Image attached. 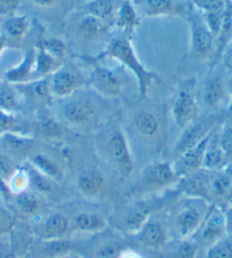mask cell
<instances>
[{
  "label": "cell",
  "instance_id": "21",
  "mask_svg": "<svg viewBox=\"0 0 232 258\" xmlns=\"http://www.w3.org/2000/svg\"><path fill=\"white\" fill-rule=\"evenodd\" d=\"M141 243L150 249H162L169 242L167 232L161 223L149 221L138 232Z\"/></svg>",
  "mask_w": 232,
  "mask_h": 258
},
{
  "label": "cell",
  "instance_id": "48",
  "mask_svg": "<svg viewBox=\"0 0 232 258\" xmlns=\"http://www.w3.org/2000/svg\"><path fill=\"white\" fill-rule=\"evenodd\" d=\"M123 250L119 244H106L97 253V258H119Z\"/></svg>",
  "mask_w": 232,
  "mask_h": 258
},
{
  "label": "cell",
  "instance_id": "14",
  "mask_svg": "<svg viewBox=\"0 0 232 258\" xmlns=\"http://www.w3.org/2000/svg\"><path fill=\"white\" fill-rule=\"evenodd\" d=\"M226 96V85L220 75H210L206 78L201 89V98L207 109L212 111L218 110L224 104Z\"/></svg>",
  "mask_w": 232,
  "mask_h": 258
},
{
  "label": "cell",
  "instance_id": "13",
  "mask_svg": "<svg viewBox=\"0 0 232 258\" xmlns=\"http://www.w3.org/2000/svg\"><path fill=\"white\" fill-rule=\"evenodd\" d=\"M132 126L135 131L146 140L157 139L163 131V123L160 115L149 109H140L136 111L132 117Z\"/></svg>",
  "mask_w": 232,
  "mask_h": 258
},
{
  "label": "cell",
  "instance_id": "34",
  "mask_svg": "<svg viewBox=\"0 0 232 258\" xmlns=\"http://www.w3.org/2000/svg\"><path fill=\"white\" fill-rule=\"evenodd\" d=\"M232 185V175L226 169H222L215 177L210 179V192L212 197L217 199H226Z\"/></svg>",
  "mask_w": 232,
  "mask_h": 258
},
{
  "label": "cell",
  "instance_id": "20",
  "mask_svg": "<svg viewBox=\"0 0 232 258\" xmlns=\"http://www.w3.org/2000/svg\"><path fill=\"white\" fill-rule=\"evenodd\" d=\"M30 163H31V167L34 170L46 176L47 178L53 180V182H59L64 177V170L62 166L59 165L57 160L51 158L49 154L42 152L33 153L30 157Z\"/></svg>",
  "mask_w": 232,
  "mask_h": 258
},
{
  "label": "cell",
  "instance_id": "36",
  "mask_svg": "<svg viewBox=\"0 0 232 258\" xmlns=\"http://www.w3.org/2000/svg\"><path fill=\"white\" fill-rule=\"evenodd\" d=\"M232 236V235H231ZM206 258H232V238H224L210 244Z\"/></svg>",
  "mask_w": 232,
  "mask_h": 258
},
{
  "label": "cell",
  "instance_id": "12",
  "mask_svg": "<svg viewBox=\"0 0 232 258\" xmlns=\"http://www.w3.org/2000/svg\"><path fill=\"white\" fill-rule=\"evenodd\" d=\"M200 238L206 244H213L226 236L224 212L216 206L209 207L208 213L200 227Z\"/></svg>",
  "mask_w": 232,
  "mask_h": 258
},
{
  "label": "cell",
  "instance_id": "17",
  "mask_svg": "<svg viewBox=\"0 0 232 258\" xmlns=\"http://www.w3.org/2000/svg\"><path fill=\"white\" fill-rule=\"evenodd\" d=\"M36 49H29L17 66L5 72L6 81L13 85H24L33 80Z\"/></svg>",
  "mask_w": 232,
  "mask_h": 258
},
{
  "label": "cell",
  "instance_id": "43",
  "mask_svg": "<svg viewBox=\"0 0 232 258\" xmlns=\"http://www.w3.org/2000/svg\"><path fill=\"white\" fill-rule=\"evenodd\" d=\"M0 133L6 134V133H19L24 134L21 132V122L16 118L15 113H7L0 110Z\"/></svg>",
  "mask_w": 232,
  "mask_h": 258
},
{
  "label": "cell",
  "instance_id": "53",
  "mask_svg": "<svg viewBox=\"0 0 232 258\" xmlns=\"http://www.w3.org/2000/svg\"><path fill=\"white\" fill-rule=\"evenodd\" d=\"M10 47H12L11 40L4 36V34H0V57H2L4 51L10 48Z\"/></svg>",
  "mask_w": 232,
  "mask_h": 258
},
{
  "label": "cell",
  "instance_id": "51",
  "mask_svg": "<svg viewBox=\"0 0 232 258\" xmlns=\"http://www.w3.org/2000/svg\"><path fill=\"white\" fill-rule=\"evenodd\" d=\"M224 218H225L226 234L232 235V205H230L224 212Z\"/></svg>",
  "mask_w": 232,
  "mask_h": 258
},
{
  "label": "cell",
  "instance_id": "55",
  "mask_svg": "<svg viewBox=\"0 0 232 258\" xmlns=\"http://www.w3.org/2000/svg\"><path fill=\"white\" fill-rule=\"evenodd\" d=\"M57 258H82V257L79 256V255H76V253L71 251V252H68V253H65V255H63V256H59Z\"/></svg>",
  "mask_w": 232,
  "mask_h": 258
},
{
  "label": "cell",
  "instance_id": "10",
  "mask_svg": "<svg viewBox=\"0 0 232 258\" xmlns=\"http://www.w3.org/2000/svg\"><path fill=\"white\" fill-rule=\"evenodd\" d=\"M210 179L209 171L199 169L179 179V191L195 200L209 202L213 198L210 192Z\"/></svg>",
  "mask_w": 232,
  "mask_h": 258
},
{
  "label": "cell",
  "instance_id": "4",
  "mask_svg": "<svg viewBox=\"0 0 232 258\" xmlns=\"http://www.w3.org/2000/svg\"><path fill=\"white\" fill-rule=\"evenodd\" d=\"M171 113L180 128H186L197 118L198 104L196 97V80L187 79L179 86L171 104Z\"/></svg>",
  "mask_w": 232,
  "mask_h": 258
},
{
  "label": "cell",
  "instance_id": "19",
  "mask_svg": "<svg viewBox=\"0 0 232 258\" xmlns=\"http://www.w3.org/2000/svg\"><path fill=\"white\" fill-rule=\"evenodd\" d=\"M2 141L7 151L16 158H30L34 153L36 143L25 134L6 133L2 135Z\"/></svg>",
  "mask_w": 232,
  "mask_h": 258
},
{
  "label": "cell",
  "instance_id": "3",
  "mask_svg": "<svg viewBox=\"0 0 232 258\" xmlns=\"http://www.w3.org/2000/svg\"><path fill=\"white\" fill-rule=\"evenodd\" d=\"M64 101L61 114L68 126L75 129H87L92 127L99 119V107L91 98L75 97L74 94Z\"/></svg>",
  "mask_w": 232,
  "mask_h": 258
},
{
  "label": "cell",
  "instance_id": "11",
  "mask_svg": "<svg viewBox=\"0 0 232 258\" xmlns=\"http://www.w3.org/2000/svg\"><path fill=\"white\" fill-rule=\"evenodd\" d=\"M208 209L209 207L204 209L203 207H197V206H188L178 214L177 219H175V226L182 239H190L197 232H199Z\"/></svg>",
  "mask_w": 232,
  "mask_h": 258
},
{
  "label": "cell",
  "instance_id": "26",
  "mask_svg": "<svg viewBox=\"0 0 232 258\" xmlns=\"http://www.w3.org/2000/svg\"><path fill=\"white\" fill-rule=\"evenodd\" d=\"M106 227L105 218L96 213H81L72 221V230L83 233H99Z\"/></svg>",
  "mask_w": 232,
  "mask_h": 258
},
{
  "label": "cell",
  "instance_id": "22",
  "mask_svg": "<svg viewBox=\"0 0 232 258\" xmlns=\"http://www.w3.org/2000/svg\"><path fill=\"white\" fill-rule=\"evenodd\" d=\"M226 166V159L222 151L220 143H218L217 135L215 136L212 134L208 144L206 146L201 168L207 171H216L224 169Z\"/></svg>",
  "mask_w": 232,
  "mask_h": 258
},
{
  "label": "cell",
  "instance_id": "32",
  "mask_svg": "<svg viewBox=\"0 0 232 258\" xmlns=\"http://www.w3.org/2000/svg\"><path fill=\"white\" fill-rule=\"evenodd\" d=\"M184 129H186V131H184L182 136L180 137L177 146H175V152H177L178 156L183 151H186L187 149L191 148L192 145H195L197 142H199L207 133L210 132H204L203 124L196 121H193L191 124H189V126Z\"/></svg>",
  "mask_w": 232,
  "mask_h": 258
},
{
  "label": "cell",
  "instance_id": "46",
  "mask_svg": "<svg viewBox=\"0 0 232 258\" xmlns=\"http://www.w3.org/2000/svg\"><path fill=\"white\" fill-rule=\"evenodd\" d=\"M16 170L17 168L13 165V162L10 160V159L0 154V175H2V177L5 179L7 183L8 180L11 179L12 176L14 175Z\"/></svg>",
  "mask_w": 232,
  "mask_h": 258
},
{
  "label": "cell",
  "instance_id": "37",
  "mask_svg": "<svg viewBox=\"0 0 232 258\" xmlns=\"http://www.w3.org/2000/svg\"><path fill=\"white\" fill-rule=\"evenodd\" d=\"M45 247L42 248V253L46 258H57L59 256L71 252V244L66 240H54V241H44Z\"/></svg>",
  "mask_w": 232,
  "mask_h": 258
},
{
  "label": "cell",
  "instance_id": "15",
  "mask_svg": "<svg viewBox=\"0 0 232 258\" xmlns=\"http://www.w3.org/2000/svg\"><path fill=\"white\" fill-rule=\"evenodd\" d=\"M76 185L83 197L94 199L99 197L106 188L105 175L94 168L85 169L77 176Z\"/></svg>",
  "mask_w": 232,
  "mask_h": 258
},
{
  "label": "cell",
  "instance_id": "38",
  "mask_svg": "<svg viewBox=\"0 0 232 258\" xmlns=\"http://www.w3.org/2000/svg\"><path fill=\"white\" fill-rule=\"evenodd\" d=\"M8 186L12 195H19L21 192L28 191L30 186V176L28 171L17 169L8 180Z\"/></svg>",
  "mask_w": 232,
  "mask_h": 258
},
{
  "label": "cell",
  "instance_id": "45",
  "mask_svg": "<svg viewBox=\"0 0 232 258\" xmlns=\"http://www.w3.org/2000/svg\"><path fill=\"white\" fill-rule=\"evenodd\" d=\"M15 226V217L10 210L0 207V235L7 234Z\"/></svg>",
  "mask_w": 232,
  "mask_h": 258
},
{
  "label": "cell",
  "instance_id": "57",
  "mask_svg": "<svg viewBox=\"0 0 232 258\" xmlns=\"http://www.w3.org/2000/svg\"><path fill=\"white\" fill-rule=\"evenodd\" d=\"M226 200L230 202V204L232 205V185H231V187H230V191H229V195H227V198H226Z\"/></svg>",
  "mask_w": 232,
  "mask_h": 258
},
{
  "label": "cell",
  "instance_id": "7",
  "mask_svg": "<svg viewBox=\"0 0 232 258\" xmlns=\"http://www.w3.org/2000/svg\"><path fill=\"white\" fill-rule=\"evenodd\" d=\"M179 177L173 163L169 161H155L143 170L139 180L141 191H156L174 185Z\"/></svg>",
  "mask_w": 232,
  "mask_h": 258
},
{
  "label": "cell",
  "instance_id": "27",
  "mask_svg": "<svg viewBox=\"0 0 232 258\" xmlns=\"http://www.w3.org/2000/svg\"><path fill=\"white\" fill-rule=\"evenodd\" d=\"M31 29V21L28 16L24 15H15L7 16V19L4 21L3 31L4 36L10 40H21L29 33Z\"/></svg>",
  "mask_w": 232,
  "mask_h": 258
},
{
  "label": "cell",
  "instance_id": "35",
  "mask_svg": "<svg viewBox=\"0 0 232 258\" xmlns=\"http://www.w3.org/2000/svg\"><path fill=\"white\" fill-rule=\"evenodd\" d=\"M197 253H198L197 244L190 239H182L170 250L163 252L161 258H196Z\"/></svg>",
  "mask_w": 232,
  "mask_h": 258
},
{
  "label": "cell",
  "instance_id": "44",
  "mask_svg": "<svg viewBox=\"0 0 232 258\" xmlns=\"http://www.w3.org/2000/svg\"><path fill=\"white\" fill-rule=\"evenodd\" d=\"M197 7H199L206 15L222 14L224 11V0H192Z\"/></svg>",
  "mask_w": 232,
  "mask_h": 258
},
{
  "label": "cell",
  "instance_id": "40",
  "mask_svg": "<svg viewBox=\"0 0 232 258\" xmlns=\"http://www.w3.org/2000/svg\"><path fill=\"white\" fill-rule=\"evenodd\" d=\"M39 46L42 47L59 61H63L66 56V44L62 39H58V38H48V39L42 41Z\"/></svg>",
  "mask_w": 232,
  "mask_h": 258
},
{
  "label": "cell",
  "instance_id": "24",
  "mask_svg": "<svg viewBox=\"0 0 232 258\" xmlns=\"http://www.w3.org/2000/svg\"><path fill=\"white\" fill-rule=\"evenodd\" d=\"M115 27L126 33H131L136 30L140 23L139 15L136 8L130 2H123L118 7L115 14L114 22Z\"/></svg>",
  "mask_w": 232,
  "mask_h": 258
},
{
  "label": "cell",
  "instance_id": "29",
  "mask_svg": "<svg viewBox=\"0 0 232 258\" xmlns=\"http://www.w3.org/2000/svg\"><path fill=\"white\" fill-rule=\"evenodd\" d=\"M141 11L148 17H162L179 14L175 0H144Z\"/></svg>",
  "mask_w": 232,
  "mask_h": 258
},
{
  "label": "cell",
  "instance_id": "2",
  "mask_svg": "<svg viewBox=\"0 0 232 258\" xmlns=\"http://www.w3.org/2000/svg\"><path fill=\"white\" fill-rule=\"evenodd\" d=\"M100 149L106 160L120 175L123 177L132 175L136 168V162L128 137L119 123L111 124L102 134Z\"/></svg>",
  "mask_w": 232,
  "mask_h": 258
},
{
  "label": "cell",
  "instance_id": "33",
  "mask_svg": "<svg viewBox=\"0 0 232 258\" xmlns=\"http://www.w3.org/2000/svg\"><path fill=\"white\" fill-rule=\"evenodd\" d=\"M15 205L21 213L28 216H33L41 210L40 199L29 191L15 195Z\"/></svg>",
  "mask_w": 232,
  "mask_h": 258
},
{
  "label": "cell",
  "instance_id": "49",
  "mask_svg": "<svg viewBox=\"0 0 232 258\" xmlns=\"http://www.w3.org/2000/svg\"><path fill=\"white\" fill-rule=\"evenodd\" d=\"M222 63L226 70L232 73V40L222 51Z\"/></svg>",
  "mask_w": 232,
  "mask_h": 258
},
{
  "label": "cell",
  "instance_id": "16",
  "mask_svg": "<svg viewBox=\"0 0 232 258\" xmlns=\"http://www.w3.org/2000/svg\"><path fill=\"white\" fill-rule=\"evenodd\" d=\"M109 25L92 15L85 14L76 24V34L82 41L91 44L99 41L108 32Z\"/></svg>",
  "mask_w": 232,
  "mask_h": 258
},
{
  "label": "cell",
  "instance_id": "5",
  "mask_svg": "<svg viewBox=\"0 0 232 258\" xmlns=\"http://www.w3.org/2000/svg\"><path fill=\"white\" fill-rule=\"evenodd\" d=\"M92 66L89 85L94 93L104 98H116L121 95L126 86V77L123 72L114 68L101 66L94 61H92Z\"/></svg>",
  "mask_w": 232,
  "mask_h": 258
},
{
  "label": "cell",
  "instance_id": "47",
  "mask_svg": "<svg viewBox=\"0 0 232 258\" xmlns=\"http://www.w3.org/2000/svg\"><path fill=\"white\" fill-rule=\"evenodd\" d=\"M22 0H0V15L11 16L19 10Z\"/></svg>",
  "mask_w": 232,
  "mask_h": 258
},
{
  "label": "cell",
  "instance_id": "30",
  "mask_svg": "<svg viewBox=\"0 0 232 258\" xmlns=\"http://www.w3.org/2000/svg\"><path fill=\"white\" fill-rule=\"evenodd\" d=\"M116 10L113 0H91L84 7L85 14L97 17L108 25L114 22Z\"/></svg>",
  "mask_w": 232,
  "mask_h": 258
},
{
  "label": "cell",
  "instance_id": "54",
  "mask_svg": "<svg viewBox=\"0 0 232 258\" xmlns=\"http://www.w3.org/2000/svg\"><path fill=\"white\" fill-rule=\"evenodd\" d=\"M119 258H143L138 252L132 250H123Z\"/></svg>",
  "mask_w": 232,
  "mask_h": 258
},
{
  "label": "cell",
  "instance_id": "8",
  "mask_svg": "<svg viewBox=\"0 0 232 258\" xmlns=\"http://www.w3.org/2000/svg\"><path fill=\"white\" fill-rule=\"evenodd\" d=\"M188 23L191 33V53L196 58L208 57L213 51L214 34L201 17L189 15Z\"/></svg>",
  "mask_w": 232,
  "mask_h": 258
},
{
  "label": "cell",
  "instance_id": "23",
  "mask_svg": "<svg viewBox=\"0 0 232 258\" xmlns=\"http://www.w3.org/2000/svg\"><path fill=\"white\" fill-rule=\"evenodd\" d=\"M24 95L16 85L0 84V110L7 113L19 112L23 105Z\"/></svg>",
  "mask_w": 232,
  "mask_h": 258
},
{
  "label": "cell",
  "instance_id": "9",
  "mask_svg": "<svg viewBox=\"0 0 232 258\" xmlns=\"http://www.w3.org/2000/svg\"><path fill=\"white\" fill-rule=\"evenodd\" d=\"M212 134L213 132L210 131L199 142H197L195 145H192L191 148L187 149L186 151L179 154L177 160L173 163L175 173H177L179 179L195 173L197 170L203 169L201 165H203L204 153Z\"/></svg>",
  "mask_w": 232,
  "mask_h": 258
},
{
  "label": "cell",
  "instance_id": "42",
  "mask_svg": "<svg viewBox=\"0 0 232 258\" xmlns=\"http://www.w3.org/2000/svg\"><path fill=\"white\" fill-rule=\"evenodd\" d=\"M28 173L30 176V185H32L34 190H37L39 193H49L53 190V180H50L46 176L38 173L32 167Z\"/></svg>",
  "mask_w": 232,
  "mask_h": 258
},
{
  "label": "cell",
  "instance_id": "52",
  "mask_svg": "<svg viewBox=\"0 0 232 258\" xmlns=\"http://www.w3.org/2000/svg\"><path fill=\"white\" fill-rule=\"evenodd\" d=\"M0 195L5 197H10L12 195L10 186H8V183L2 177V175H0Z\"/></svg>",
  "mask_w": 232,
  "mask_h": 258
},
{
  "label": "cell",
  "instance_id": "41",
  "mask_svg": "<svg viewBox=\"0 0 232 258\" xmlns=\"http://www.w3.org/2000/svg\"><path fill=\"white\" fill-rule=\"evenodd\" d=\"M218 143L224 153L227 165L232 163V122L224 124L221 129L220 134L217 135Z\"/></svg>",
  "mask_w": 232,
  "mask_h": 258
},
{
  "label": "cell",
  "instance_id": "28",
  "mask_svg": "<svg viewBox=\"0 0 232 258\" xmlns=\"http://www.w3.org/2000/svg\"><path fill=\"white\" fill-rule=\"evenodd\" d=\"M25 87V93L22 90L21 92L23 93L24 97H30L32 101L40 103V104H47L51 100H53V94H51L50 90V85H49V77L47 78H41V79H36L30 81L28 84L21 85Z\"/></svg>",
  "mask_w": 232,
  "mask_h": 258
},
{
  "label": "cell",
  "instance_id": "39",
  "mask_svg": "<svg viewBox=\"0 0 232 258\" xmlns=\"http://www.w3.org/2000/svg\"><path fill=\"white\" fill-rule=\"evenodd\" d=\"M149 221V213L147 210H137L135 213L129 215L126 221V229L130 233L138 234V232L143 229V226Z\"/></svg>",
  "mask_w": 232,
  "mask_h": 258
},
{
  "label": "cell",
  "instance_id": "50",
  "mask_svg": "<svg viewBox=\"0 0 232 258\" xmlns=\"http://www.w3.org/2000/svg\"><path fill=\"white\" fill-rule=\"evenodd\" d=\"M34 6L40 8H51L56 5H58L62 0H30Z\"/></svg>",
  "mask_w": 232,
  "mask_h": 258
},
{
  "label": "cell",
  "instance_id": "56",
  "mask_svg": "<svg viewBox=\"0 0 232 258\" xmlns=\"http://www.w3.org/2000/svg\"><path fill=\"white\" fill-rule=\"evenodd\" d=\"M229 94H230V110L232 111V80L230 83V90H229Z\"/></svg>",
  "mask_w": 232,
  "mask_h": 258
},
{
  "label": "cell",
  "instance_id": "25",
  "mask_svg": "<svg viewBox=\"0 0 232 258\" xmlns=\"http://www.w3.org/2000/svg\"><path fill=\"white\" fill-rule=\"evenodd\" d=\"M63 66V62L59 61L42 47L39 46L36 49V64H34L33 80L47 78L50 77L55 71H57Z\"/></svg>",
  "mask_w": 232,
  "mask_h": 258
},
{
  "label": "cell",
  "instance_id": "18",
  "mask_svg": "<svg viewBox=\"0 0 232 258\" xmlns=\"http://www.w3.org/2000/svg\"><path fill=\"white\" fill-rule=\"evenodd\" d=\"M72 230V222H70L65 215L51 214L46 218L41 230L42 241H54V240H63Z\"/></svg>",
  "mask_w": 232,
  "mask_h": 258
},
{
  "label": "cell",
  "instance_id": "1",
  "mask_svg": "<svg viewBox=\"0 0 232 258\" xmlns=\"http://www.w3.org/2000/svg\"><path fill=\"white\" fill-rule=\"evenodd\" d=\"M115 59L121 64L122 68H127L128 71L133 73L138 84L139 97L141 100L147 97L150 87L154 84L160 83L161 79L156 72H154L144 66L137 55L131 41L128 38H114L106 48L96 55L93 61H104V59Z\"/></svg>",
  "mask_w": 232,
  "mask_h": 258
},
{
  "label": "cell",
  "instance_id": "6",
  "mask_svg": "<svg viewBox=\"0 0 232 258\" xmlns=\"http://www.w3.org/2000/svg\"><path fill=\"white\" fill-rule=\"evenodd\" d=\"M89 84L79 69L72 66H62L49 77L50 90L54 98L66 100Z\"/></svg>",
  "mask_w": 232,
  "mask_h": 258
},
{
  "label": "cell",
  "instance_id": "31",
  "mask_svg": "<svg viewBox=\"0 0 232 258\" xmlns=\"http://www.w3.org/2000/svg\"><path fill=\"white\" fill-rule=\"evenodd\" d=\"M37 132L45 140L56 141L62 139L64 129L57 119L49 114H41L37 121Z\"/></svg>",
  "mask_w": 232,
  "mask_h": 258
}]
</instances>
